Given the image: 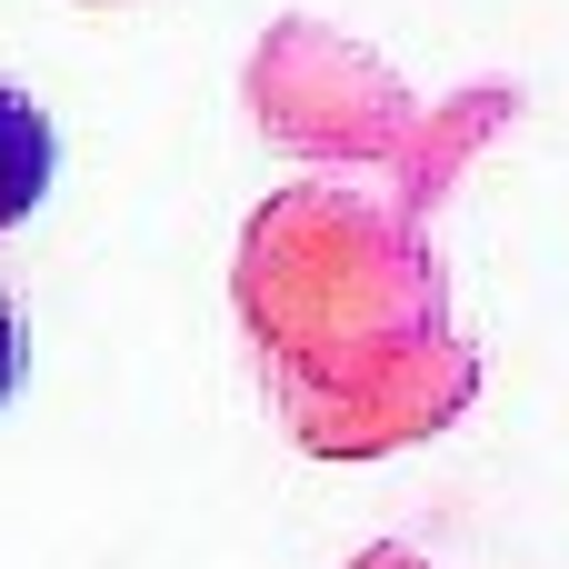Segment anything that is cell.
Here are the masks:
<instances>
[{"label":"cell","mask_w":569,"mask_h":569,"mask_svg":"<svg viewBox=\"0 0 569 569\" xmlns=\"http://www.w3.org/2000/svg\"><path fill=\"white\" fill-rule=\"evenodd\" d=\"M40 190H50V120H40L30 100H10V90H0V230H10V220H30V210H40Z\"/></svg>","instance_id":"cell-1"},{"label":"cell","mask_w":569,"mask_h":569,"mask_svg":"<svg viewBox=\"0 0 569 569\" xmlns=\"http://www.w3.org/2000/svg\"><path fill=\"white\" fill-rule=\"evenodd\" d=\"M10 380H20V320L0 310V400H10Z\"/></svg>","instance_id":"cell-2"}]
</instances>
